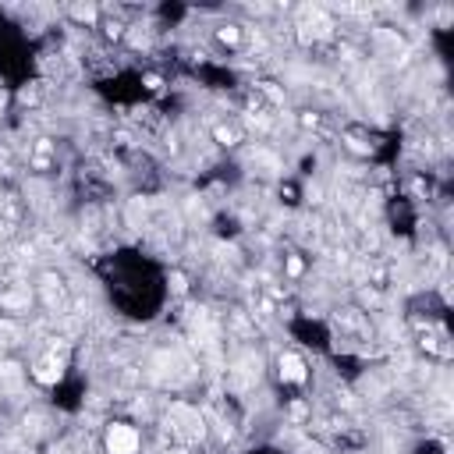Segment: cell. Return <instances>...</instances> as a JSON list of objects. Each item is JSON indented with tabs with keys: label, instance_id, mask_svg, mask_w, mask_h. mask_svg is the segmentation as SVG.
<instances>
[{
	"label": "cell",
	"instance_id": "6da1fadb",
	"mask_svg": "<svg viewBox=\"0 0 454 454\" xmlns=\"http://www.w3.org/2000/svg\"><path fill=\"white\" fill-rule=\"evenodd\" d=\"M107 447H110V454H135L139 451V433L132 426H110Z\"/></svg>",
	"mask_w": 454,
	"mask_h": 454
},
{
	"label": "cell",
	"instance_id": "3957f363",
	"mask_svg": "<svg viewBox=\"0 0 454 454\" xmlns=\"http://www.w3.org/2000/svg\"><path fill=\"white\" fill-rule=\"evenodd\" d=\"M92 14H96V11H92V7H75V18H82V21H89V18H92Z\"/></svg>",
	"mask_w": 454,
	"mask_h": 454
},
{
	"label": "cell",
	"instance_id": "7a4b0ae2",
	"mask_svg": "<svg viewBox=\"0 0 454 454\" xmlns=\"http://www.w3.org/2000/svg\"><path fill=\"white\" fill-rule=\"evenodd\" d=\"M281 376L284 380H291V383H302L305 380V362L298 359V355H281Z\"/></svg>",
	"mask_w": 454,
	"mask_h": 454
}]
</instances>
